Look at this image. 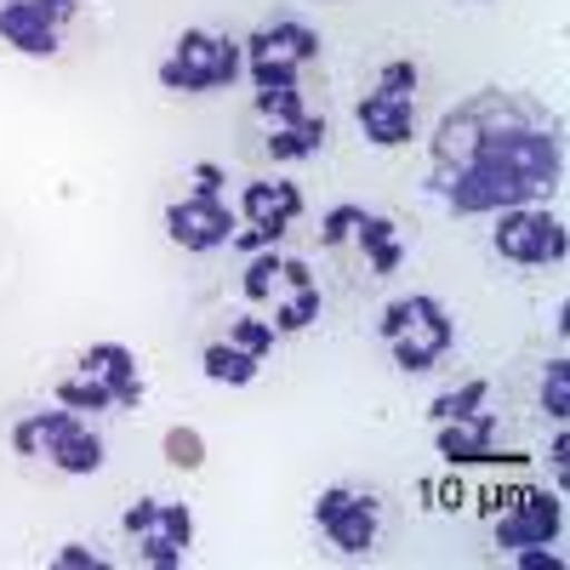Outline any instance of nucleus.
<instances>
[{
  "label": "nucleus",
  "instance_id": "f257e3e1",
  "mask_svg": "<svg viewBox=\"0 0 570 570\" xmlns=\"http://www.w3.org/2000/svg\"><path fill=\"white\" fill-rule=\"evenodd\" d=\"M564 177V131L548 104L513 86H480L428 137V188L451 217H491L548 200Z\"/></svg>",
  "mask_w": 570,
  "mask_h": 570
},
{
  "label": "nucleus",
  "instance_id": "f03ea898",
  "mask_svg": "<svg viewBox=\"0 0 570 570\" xmlns=\"http://www.w3.org/2000/svg\"><path fill=\"white\" fill-rule=\"evenodd\" d=\"M142 394H149V371H142L137 348L126 343H91L75 354V365L58 376L52 400L80 411V416H120L137 411Z\"/></svg>",
  "mask_w": 570,
  "mask_h": 570
},
{
  "label": "nucleus",
  "instance_id": "7ed1b4c3",
  "mask_svg": "<svg viewBox=\"0 0 570 570\" xmlns=\"http://www.w3.org/2000/svg\"><path fill=\"white\" fill-rule=\"evenodd\" d=\"M240 297L252 314H263L279 337H303V331L320 320L325 308V292H320V274L292 257V252H257L246 257V274H240Z\"/></svg>",
  "mask_w": 570,
  "mask_h": 570
},
{
  "label": "nucleus",
  "instance_id": "20e7f679",
  "mask_svg": "<svg viewBox=\"0 0 570 570\" xmlns=\"http://www.w3.org/2000/svg\"><path fill=\"white\" fill-rule=\"evenodd\" d=\"M12 451L35 468L63 473V480H91V473H104V462H109V445H104L98 428H91V416H80L69 405L23 411L12 422Z\"/></svg>",
  "mask_w": 570,
  "mask_h": 570
},
{
  "label": "nucleus",
  "instance_id": "39448f33",
  "mask_svg": "<svg viewBox=\"0 0 570 570\" xmlns=\"http://www.w3.org/2000/svg\"><path fill=\"white\" fill-rule=\"evenodd\" d=\"M428 428H434V451L445 456V468L502 462L497 456L502 416L491 411V383H485V376H468V383H456V389L428 400Z\"/></svg>",
  "mask_w": 570,
  "mask_h": 570
},
{
  "label": "nucleus",
  "instance_id": "423d86ee",
  "mask_svg": "<svg viewBox=\"0 0 570 570\" xmlns=\"http://www.w3.org/2000/svg\"><path fill=\"white\" fill-rule=\"evenodd\" d=\"M376 337H383L394 371L428 376V371H440L451 360L456 320H451V308L434 292H405V297L383 303V314H376Z\"/></svg>",
  "mask_w": 570,
  "mask_h": 570
},
{
  "label": "nucleus",
  "instance_id": "0eeeda50",
  "mask_svg": "<svg viewBox=\"0 0 570 570\" xmlns=\"http://www.w3.org/2000/svg\"><path fill=\"white\" fill-rule=\"evenodd\" d=\"M166 240L183 246L188 257H212V252H228L234 246V200H228V171L217 160H195L188 166V188L177 200H166Z\"/></svg>",
  "mask_w": 570,
  "mask_h": 570
},
{
  "label": "nucleus",
  "instance_id": "6e6552de",
  "mask_svg": "<svg viewBox=\"0 0 570 570\" xmlns=\"http://www.w3.org/2000/svg\"><path fill=\"white\" fill-rule=\"evenodd\" d=\"M246 75V46L240 35H228V29H183L171 40V52L160 58L155 80L160 91H171V98H212V91H228L234 80Z\"/></svg>",
  "mask_w": 570,
  "mask_h": 570
},
{
  "label": "nucleus",
  "instance_id": "1a4fd4ad",
  "mask_svg": "<svg viewBox=\"0 0 570 570\" xmlns=\"http://www.w3.org/2000/svg\"><path fill=\"white\" fill-rule=\"evenodd\" d=\"M240 46H246V80H252V91L308 86V69L325 58L320 29H314V23H303V18H292V12L263 18Z\"/></svg>",
  "mask_w": 570,
  "mask_h": 570
},
{
  "label": "nucleus",
  "instance_id": "9d476101",
  "mask_svg": "<svg viewBox=\"0 0 570 570\" xmlns=\"http://www.w3.org/2000/svg\"><path fill=\"white\" fill-rule=\"evenodd\" d=\"M320 246H325V252L354 246L360 263H365V279H394V274L405 268V257H411V234H405L400 217H389V212H371V206L343 200V206H331V212L320 217Z\"/></svg>",
  "mask_w": 570,
  "mask_h": 570
},
{
  "label": "nucleus",
  "instance_id": "9b49d317",
  "mask_svg": "<svg viewBox=\"0 0 570 570\" xmlns=\"http://www.w3.org/2000/svg\"><path fill=\"white\" fill-rule=\"evenodd\" d=\"M120 531L131 542V559L149 564V570H183L188 553H195V508L177 502V497H137L120 513Z\"/></svg>",
  "mask_w": 570,
  "mask_h": 570
},
{
  "label": "nucleus",
  "instance_id": "f8f14e48",
  "mask_svg": "<svg viewBox=\"0 0 570 570\" xmlns=\"http://www.w3.org/2000/svg\"><path fill=\"white\" fill-rule=\"evenodd\" d=\"M416 91H422V69L411 58H389L376 69L371 91L354 104V126L371 149H405L416 137Z\"/></svg>",
  "mask_w": 570,
  "mask_h": 570
},
{
  "label": "nucleus",
  "instance_id": "ddd939ff",
  "mask_svg": "<svg viewBox=\"0 0 570 570\" xmlns=\"http://www.w3.org/2000/svg\"><path fill=\"white\" fill-rule=\"evenodd\" d=\"M308 200L303 188L292 177H246L240 183V200H234V217H240V228H234V246L240 257H257V252H274L285 234H292L303 223Z\"/></svg>",
  "mask_w": 570,
  "mask_h": 570
},
{
  "label": "nucleus",
  "instance_id": "4468645a",
  "mask_svg": "<svg viewBox=\"0 0 570 570\" xmlns=\"http://www.w3.org/2000/svg\"><path fill=\"white\" fill-rule=\"evenodd\" d=\"M491 542L497 553L513 548H559L564 537V491L548 485H502L491 497Z\"/></svg>",
  "mask_w": 570,
  "mask_h": 570
},
{
  "label": "nucleus",
  "instance_id": "2eb2a0df",
  "mask_svg": "<svg viewBox=\"0 0 570 570\" xmlns=\"http://www.w3.org/2000/svg\"><path fill=\"white\" fill-rule=\"evenodd\" d=\"M497 228H491V252L513 268H559L570 257V234H564V217L548 212V200H531V206H508V212H491Z\"/></svg>",
  "mask_w": 570,
  "mask_h": 570
},
{
  "label": "nucleus",
  "instance_id": "dca6fc26",
  "mask_svg": "<svg viewBox=\"0 0 570 570\" xmlns=\"http://www.w3.org/2000/svg\"><path fill=\"white\" fill-rule=\"evenodd\" d=\"M314 531L325 537V548H337L343 559H365L376 553V537H383V502L365 485H325L314 491Z\"/></svg>",
  "mask_w": 570,
  "mask_h": 570
},
{
  "label": "nucleus",
  "instance_id": "f3484780",
  "mask_svg": "<svg viewBox=\"0 0 570 570\" xmlns=\"http://www.w3.org/2000/svg\"><path fill=\"white\" fill-rule=\"evenodd\" d=\"M274 343H279V331L263 314H252V308L234 314L228 331H217V337L200 348L206 383H217V389H252L263 376V365H268V354H274Z\"/></svg>",
  "mask_w": 570,
  "mask_h": 570
},
{
  "label": "nucleus",
  "instance_id": "a211bd4d",
  "mask_svg": "<svg viewBox=\"0 0 570 570\" xmlns=\"http://www.w3.org/2000/svg\"><path fill=\"white\" fill-rule=\"evenodd\" d=\"M75 18H80V0H0V46L46 63L63 52Z\"/></svg>",
  "mask_w": 570,
  "mask_h": 570
},
{
  "label": "nucleus",
  "instance_id": "6ab92c4d",
  "mask_svg": "<svg viewBox=\"0 0 570 570\" xmlns=\"http://www.w3.org/2000/svg\"><path fill=\"white\" fill-rule=\"evenodd\" d=\"M325 142H331V120H325V109H308V115L285 120V126H268L263 131V155L274 166H303V160L325 155Z\"/></svg>",
  "mask_w": 570,
  "mask_h": 570
},
{
  "label": "nucleus",
  "instance_id": "aec40b11",
  "mask_svg": "<svg viewBox=\"0 0 570 570\" xmlns=\"http://www.w3.org/2000/svg\"><path fill=\"white\" fill-rule=\"evenodd\" d=\"M252 109H257V120L268 131V126H285V120L308 115L314 104H308V86H274V91H252Z\"/></svg>",
  "mask_w": 570,
  "mask_h": 570
},
{
  "label": "nucleus",
  "instance_id": "412c9836",
  "mask_svg": "<svg viewBox=\"0 0 570 570\" xmlns=\"http://www.w3.org/2000/svg\"><path fill=\"white\" fill-rule=\"evenodd\" d=\"M160 451H166V462L183 468V473H200V462H206V440H200V428H188V422H171V428H166Z\"/></svg>",
  "mask_w": 570,
  "mask_h": 570
},
{
  "label": "nucleus",
  "instance_id": "4be33fe9",
  "mask_svg": "<svg viewBox=\"0 0 570 570\" xmlns=\"http://www.w3.org/2000/svg\"><path fill=\"white\" fill-rule=\"evenodd\" d=\"M542 416L548 422H564L570 416V360L553 354L548 371H542Z\"/></svg>",
  "mask_w": 570,
  "mask_h": 570
},
{
  "label": "nucleus",
  "instance_id": "5701e85b",
  "mask_svg": "<svg viewBox=\"0 0 570 570\" xmlns=\"http://www.w3.org/2000/svg\"><path fill=\"white\" fill-rule=\"evenodd\" d=\"M115 559L109 553H98L91 542H63L58 553H52V570H109Z\"/></svg>",
  "mask_w": 570,
  "mask_h": 570
},
{
  "label": "nucleus",
  "instance_id": "b1692460",
  "mask_svg": "<svg viewBox=\"0 0 570 570\" xmlns=\"http://www.w3.org/2000/svg\"><path fill=\"white\" fill-rule=\"evenodd\" d=\"M548 473H553V491H564V480H570V434H564V422H553V440H548Z\"/></svg>",
  "mask_w": 570,
  "mask_h": 570
},
{
  "label": "nucleus",
  "instance_id": "393cba45",
  "mask_svg": "<svg viewBox=\"0 0 570 570\" xmlns=\"http://www.w3.org/2000/svg\"><path fill=\"white\" fill-rule=\"evenodd\" d=\"M513 570H564V553L559 548H513V553H502Z\"/></svg>",
  "mask_w": 570,
  "mask_h": 570
}]
</instances>
